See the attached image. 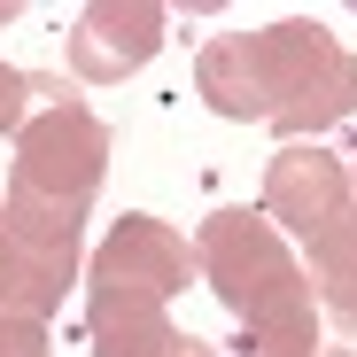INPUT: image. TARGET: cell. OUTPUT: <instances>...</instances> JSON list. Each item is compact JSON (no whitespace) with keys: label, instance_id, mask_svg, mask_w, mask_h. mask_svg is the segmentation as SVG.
I'll return each instance as SVG.
<instances>
[{"label":"cell","instance_id":"cell-6","mask_svg":"<svg viewBox=\"0 0 357 357\" xmlns=\"http://www.w3.org/2000/svg\"><path fill=\"white\" fill-rule=\"evenodd\" d=\"M264 218L303 233V241H319L326 225L349 218V163L326 155L319 140H295L264 163Z\"/></svg>","mask_w":357,"mask_h":357},{"label":"cell","instance_id":"cell-1","mask_svg":"<svg viewBox=\"0 0 357 357\" xmlns=\"http://www.w3.org/2000/svg\"><path fill=\"white\" fill-rule=\"evenodd\" d=\"M39 109L31 125L16 132V163H8V233L24 249H54V257H78V225L101 195V171H109V125L63 86V78H31Z\"/></svg>","mask_w":357,"mask_h":357},{"label":"cell","instance_id":"cell-4","mask_svg":"<svg viewBox=\"0 0 357 357\" xmlns=\"http://www.w3.org/2000/svg\"><path fill=\"white\" fill-rule=\"evenodd\" d=\"M195 272V241L178 225L132 210V218H116L109 225V241L93 249L86 264V319H116V311H163Z\"/></svg>","mask_w":357,"mask_h":357},{"label":"cell","instance_id":"cell-14","mask_svg":"<svg viewBox=\"0 0 357 357\" xmlns=\"http://www.w3.org/2000/svg\"><path fill=\"white\" fill-rule=\"evenodd\" d=\"M319 357H349V349H319Z\"/></svg>","mask_w":357,"mask_h":357},{"label":"cell","instance_id":"cell-2","mask_svg":"<svg viewBox=\"0 0 357 357\" xmlns=\"http://www.w3.org/2000/svg\"><path fill=\"white\" fill-rule=\"evenodd\" d=\"M195 272L218 303L241 319V357H319L311 280L287 257L280 225L257 210H210L195 233Z\"/></svg>","mask_w":357,"mask_h":357},{"label":"cell","instance_id":"cell-9","mask_svg":"<svg viewBox=\"0 0 357 357\" xmlns=\"http://www.w3.org/2000/svg\"><path fill=\"white\" fill-rule=\"evenodd\" d=\"M303 280H311V295L326 303V319L342 334H357V210L311 241V272Z\"/></svg>","mask_w":357,"mask_h":357},{"label":"cell","instance_id":"cell-11","mask_svg":"<svg viewBox=\"0 0 357 357\" xmlns=\"http://www.w3.org/2000/svg\"><path fill=\"white\" fill-rule=\"evenodd\" d=\"M0 357H54L39 319H0Z\"/></svg>","mask_w":357,"mask_h":357},{"label":"cell","instance_id":"cell-10","mask_svg":"<svg viewBox=\"0 0 357 357\" xmlns=\"http://www.w3.org/2000/svg\"><path fill=\"white\" fill-rule=\"evenodd\" d=\"M31 109H39V86H31V70L0 63V132H24V125H31Z\"/></svg>","mask_w":357,"mask_h":357},{"label":"cell","instance_id":"cell-5","mask_svg":"<svg viewBox=\"0 0 357 357\" xmlns=\"http://www.w3.org/2000/svg\"><path fill=\"white\" fill-rule=\"evenodd\" d=\"M171 16L155 0H93L70 24V78L78 86H125L132 70H148L163 54Z\"/></svg>","mask_w":357,"mask_h":357},{"label":"cell","instance_id":"cell-12","mask_svg":"<svg viewBox=\"0 0 357 357\" xmlns=\"http://www.w3.org/2000/svg\"><path fill=\"white\" fill-rule=\"evenodd\" d=\"M0 319H16V241H8V218H0Z\"/></svg>","mask_w":357,"mask_h":357},{"label":"cell","instance_id":"cell-8","mask_svg":"<svg viewBox=\"0 0 357 357\" xmlns=\"http://www.w3.org/2000/svg\"><path fill=\"white\" fill-rule=\"evenodd\" d=\"M93 326V357H218L202 334L171 326L163 311H116V319H86Z\"/></svg>","mask_w":357,"mask_h":357},{"label":"cell","instance_id":"cell-7","mask_svg":"<svg viewBox=\"0 0 357 357\" xmlns=\"http://www.w3.org/2000/svg\"><path fill=\"white\" fill-rule=\"evenodd\" d=\"M195 93L225 125H264V86H257V31H218L195 54Z\"/></svg>","mask_w":357,"mask_h":357},{"label":"cell","instance_id":"cell-3","mask_svg":"<svg viewBox=\"0 0 357 357\" xmlns=\"http://www.w3.org/2000/svg\"><path fill=\"white\" fill-rule=\"evenodd\" d=\"M257 86H264V125L295 148L357 116V54L311 16H280L257 31Z\"/></svg>","mask_w":357,"mask_h":357},{"label":"cell","instance_id":"cell-13","mask_svg":"<svg viewBox=\"0 0 357 357\" xmlns=\"http://www.w3.org/2000/svg\"><path fill=\"white\" fill-rule=\"evenodd\" d=\"M349 202H357V171H349Z\"/></svg>","mask_w":357,"mask_h":357}]
</instances>
